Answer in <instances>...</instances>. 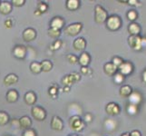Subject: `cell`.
I'll use <instances>...</instances> for the list:
<instances>
[{
  "mask_svg": "<svg viewBox=\"0 0 146 136\" xmlns=\"http://www.w3.org/2000/svg\"><path fill=\"white\" fill-rule=\"evenodd\" d=\"M128 44L130 47L135 50V51H140L146 45V38L141 37L140 36H131L128 38Z\"/></svg>",
  "mask_w": 146,
  "mask_h": 136,
  "instance_id": "6da1fadb",
  "label": "cell"
},
{
  "mask_svg": "<svg viewBox=\"0 0 146 136\" xmlns=\"http://www.w3.org/2000/svg\"><path fill=\"white\" fill-rule=\"evenodd\" d=\"M106 27L110 30V31H117L122 27V19L117 15H112L107 17L106 21Z\"/></svg>",
  "mask_w": 146,
  "mask_h": 136,
  "instance_id": "7a4b0ae2",
  "label": "cell"
},
{
  "mask_svg": "<svg viewBox=\"0 0 146 136\" xmlns=\"http://www.w3.org/2000/svg\"><path fill=\"white\" fill-rule=\"evenodd\" d=\"M108 17V13L102 6L96 5L94 7V21L97 24H104Z\"/></svg>",
  "mask_w": 146,
  "mask_h": 136,
  "instance_id": "3957f363",
  "label": "cell"
},
{
  "mask_svg": "<svg viewBox=\"0 0 146 136\" xmlns=\"http://www.w3.org/2000/svg\"><path fill=\"white\" fill-rule=\"evenodd\" d=\"M84 122L78 115H74L69 120V126L74 132H81L84 128Z\"/></svg>",
  "mask_w": 146,
  "mask_h": 136,
  "instance_id": "277c9868",
  "label": "cell"
},
{
  "mask_svg": "<svg viewBox=\"0 0 146 136\" xmlns=\"http://www.w3.org/2000/svg\"><path fill=\"white\" fill-rule=\"evenodd\" d=\"M83 24L82 23H73L70 24L64 28V33L70 36H75L82 31Z\"/></svg>",
  "mask_w": 146,
  "mask_h": 136,
  "instance_id": "5b68a950",
  "label": "cell"
},
{
  "mask_svg": "<svg viewBox=\"0 0 146 136\" xmlns=\"http://www.w3.org/2000/svg\"><path fill=\"white\" fill-rule=\"evenodd\" d=\"M31 113L34 119H36L38 122H42L46 118V112L43 107L40 106H33L31 110Z\"/></svg>",
  "mask_w": 146,
  "mask_h": 136,
  "instance_id": "8992f818",
  "label": "cell"
},
{
  "mask_svg": "<svg viewBox=\"0 0 146 136\" xmlns=\"http://www.w3.org/2000/svg\"><path fill=\"white\" fill-rule=\"evenodd\" d=\"M118 70L120 74H122L123 76H126L133 72V64L129 61H123V63L118 67Z\"/></svg>",
  "mask_w": 146,
  "mask_h": 136,
  "instance_id": "52a82bcc",
  "label": "cell"
},
{
  "mask_svg": "<svg viewBox=\"0 0 146 136\" xmlns=\"http://www.w3.org/2000/svg\"><path fill=\"white\" fill-rule=\"evenodd\" d=\"M105 112L107 113V114L111 115V116H115V115H118L120 113L121 107L118 103L111 102L107 103L106 107H105Z\"/></svg>",
  "mask_w": 146,
  "mask_h": 136,
  "instance_id": "ba28073f",
  "label": "cell"
},
{
  "mask_svg": "<svg viewBox=\"0 0 146 136\" xmlns=\"http://www.w3.org/2000/svg\"><path fill=\"white\" fill-rule=\"evenodd\" d=\"M36 31L32 27H28L27 29L24 30V32L22 34V37L24 39V41L26 42H32L36 38Z\"/></svg>",
  "mask_w": 146,
  "mask_h": 136,
  "instance_id": "9c48e42d",
  "label": "cell"
},
{
  "mask_svg": "<svg viewBox=\"0 0 146 136\" xmlns=\"http://www.w3.org/2000/svg\"><path fill=\"white\" fill-rule=\"evenodd\" d=\"M51 128L54 131H62L64 129V122L63 120L57 115L53 116L51 120Z\"/></svg>",
  "mask_w": 146,
  "mask_h": 136,
  "instance_id": "30bf717a",
  "label": "cell"
},
{
  "mask_svg": "<svg viewBox=\"0 0 146 136\" xmlns=\"http://www.w3.org/2000/svg\"><path fill=\"white\" fill-rule=\"evenodd\" d=\"M13 54L17 59H24L27 55V48L24 45H17L13 50Z\"/></svg>",
  "mask_w": 146,
  "mask_h": 136,
  "instance_id": "8fae6325",
  "label": "cell"
},
{
  "mask_svg": "<svg viewBox=\"0 0 146 136\" xmlns=\"http://www.w3.org/2000/svg\"><path fill=\"white\" fill-rule=\"evenodd\" d=\"M142 100H143L142 94H141L138 91H133L132 94H131L129 96V103L138 105L139 106V104L142 102Z\"/></svg>",
  "mask_w": 146,
  "mask_h": 136,
  "instance_id": "7c38bea8",
  "label": "cell"
},
{
  "mask_svg": "<svg viewBox=\"0 0 146 136\" xmlns=\"http://www.w3.org/2000/svg\"><path fill=\"white\" fill-rule=\"evenodd\" d=\"M64 20L61 17H54L50 22V28H55L61 30L64 26Z\"/></svg>",
  "mask_w": 146,
  "mask_h": 136,
  "instance_id": "4fadbf2b",
  "label": "cell"
},
{
  "mask_svg": "<svg viewBox=\"0 0 146 136\" xmlns=\"http://www.w3.org/2000/svg\"><path fill=\"white\" fill-rule=\"evenodd\" d=\"M86 41L84 37H78L74 41L73 46L76 51H84L86 47Z\"/></svg>",
  "mask_w": 146,
  "mask_h": 136,
  "instance_id": "5bb4252c",
  "label": "cell"
},
{
  "mask_svg": "<svg viewBox=\"0 0 146 136\" xmlns=\"http://www.w3.org/2000/svg\"><path fill=\"white\" fill-rule=\"evenodd\" d=\"M117 70L118 68L111 62L106 63L104 65V71L105 74H107L108 76H113V75L117 73Z\"/></svg>",
  "mask_w": 146,
  "mask_h": 136,
  "instance_id": "9a60e30c",
  "label": "cell"
},
{
  "mask_svg": "<svg viewBox=\"0 0 146 136\" xmlns=\"http://www.w3.org/2000/svg\"><path fill=\"white\" fill-rule=\"evenodd\" d=\"M141 30V26L136 22H132L128 26V32L131 36H140Z\"/></svg>",
  "mask_w": 146,
  "mask_h": 136,
  "instance_id": "2e32d148",
  "label": "cell"
},
{
  "mask_svg": "<svg viewBox=\"0 0 146 136\" xmlns=\"http://www.w3.org/2000/svg\"><path fill=\"white\" fill-rule=\"evenodd\" d=\"M12 8H13V6L10 2L2 1L1 3H0V14L7 16V15L11 13Z\"/></svg>",
  "mask_w": 146,
  "mask_h": 136,
  "instance_id": "e0dca14e",
  "label": "cell"
},
{
  "mask_svg": "<svg viewBox=\"0 0 146 136\" xmlns=\"http://www.w3.org/2000/svg\"><path fill=\"white\" fill-rule=\"evenodd\" d=\"M78 62L81 64L82 67H86L89 65L90 62H91V56H90V54L87 52H83L78 58Z\"/></svg>",
  "mask_w": 146,
  "mask_h": 136,
  "instance_id": "ac0fdd59",
  "label": "cell"
},
{
  "mask_svg": "<svg viewBox=\"0 0 146 136\" xmlns=\"http://www.w3.org/2000/svg\"><path fill=\"white\" fill-rule=\"evenodd\" d=\"M18 96H19V94H18L17 91L16 89H11L7 93L6 98L8 103H16L18 100Z\"/></svg>",
  "mask_w": 146,
  "mask_h": 136,
  "instance_id": "d6986e66",
  "label": "cell"
},
{
  "mask_svg": "<svg viewBox=\"0 0 146 136\" xmlns=\"http://www.w3.org/2000/svg\"><path fill=\"white\" fill-rule=\"evenodd\" d=\"M24 100H25V103L27 105H34L36 102V95L34 92H32V91H29V92H27L25 94Z\"/></svg>",
  "mask_w": 146,
  "mask_h": 136,
  "instance_id": "ffe728a7",
  "label": "cell"
},
{
  "mask_svg": "<svg viewBox=\"0 0 146 136\" xmlns=\"http://www.w3.org/2000/svg\"><path fill=\"white\" fill-rule=\"evenodd\" d=\"M18 123H19V126L21 128H24V129H29L31 127L32 125V120L30 119V117L27 116V115H25V116H22L18 120Z\"/></svg>",
  "mask_w": 146,
  "mask_h": 136,
  "instance_id": "44dd1931",
  "label": "cell"
},
{
  "mask_svg": "<svg viewBox=\"0 0 146 136\" xmlns=\"http://www.w3.org/2000/svg\"><path fill=\"white\" fill-rule=\"evenodd\" d=\"M17 82H18V76L16 74H9L4 78V84H6L7 86L15 84Z\"/></svg>",
  "mask_w": 146,
  "mask_h": 136,
  "instance_id": "7402d4cb",
  "label": "cell"
},
{
  "mask_svg": "<svg viewBox=\"0 0 146 136\" xmlns=\"http://www.w3.org/2000/svg\"><path fill=\"white\" fill-rule=\"evenodd\" d=\"M65 7L70 11H75L80 7V1L79 0H67L65 2Z\"/></svg>",
  "mask_w": 146,
  "mask_h": 136,
  "instance_id": "603a6c76",
  "label": "cell"
},
{
  "mask_svg": "<svg viewBox=\"0 0 146 136\" xmlns=\"http://www.w3.org/2000/svg\"><path fill=\"white\" fill-rule=\"evenodd\" d=\"M133 88L130 86V85H123L122 87L120 88V91H119V94L122 97H124V98H127L130 96V94H132L133 92Z\"/></svg>",
  "mask_w": 146,
  "mask_h": 136,
  "instance_id": "cb8c5ba5",
  "label": "cell"
},
{
  "mask_svg": "<svg viewBox=\"0 0 146 136\" xmlns=\"http://www.w3.org/2000/svg\"><path fill=\"white\" fill-rule=\"evenodd\" d=\"M40 65H41V70L43 72H50L53 68V63L49 60H44L41 63H40Z\"/></svg>",
  "mask_w": 146,
  "mask_h": 136,
  "instance_id": "d4e9b609",
  "label": "cell"
},
{
  "mask_svg": "<svg viewBox=\"0 0 146 136\" xmlns=\"http://www.w3.org/2000/svg\"><path fill=\"white\" fill-rule=\"evenodd\" d=\"M74 83L75 82H74V77H73V75L71 74L65 75V76L62 79V84L66 87H71V85L73 84H74Z\"/></svg>",
  "mask_w": 146,
  "mask_h": 136,
  "instance_id": "484cf974",
  "label": "cell"
},
{
  "mask_svg": "<svg viewBox=\"0 0 146 136\" xmlns=\"http://www.w3.org/2000/svg\"><path fill=\"white\" fill-rule=\"evenodd\" d=\"M9 115L4 111H0V126H5L9 123Z\"/></svg>",
  "mask_w": 146,
  "mask_h": 136,
  "instance_id": "4316f807",
  "label": "cell"
},
{
  "mask_svg": "<svg viewBox=\"0 0 146 136\" xmlns=\"http://www.w3.org/2000/svg\"><path fill=\"white\" fill-rule=\"evenodd\" d=\"M30 70L31 72L35 74H38L42 72L41 70V65H40V63L38 62H33L30 64Z\"/></svg>",
  "mask_w": 146,
  "mask_h": 136,
  "instance_id": "83f0119b",
  "label": "cell"
},
{
  "mask_svg": "<svg viewBox=\"0 0 146 136\" xmlns=\"http://www.w3.org/2000/svg\"><path fill=\"white\" fill-rule=\"evenodd\" d=\"M126 111L127 113L130 115H135L139 113V106L138 105H134V104H131L129 103L126 107Z\"/></svg>",
  "mask_w": 146,
  "mask_h": 136,
  "instance_id": "f1b7e54d",
  "label": "cell"
},
{
  "mask_svg": "<svg viewBox=\"0 0 146 136\" xmlns=\"http://www.w3.org/2000/svg\"><path fill=\"white\" fill-rule=\"evenodd\" d=\"M127 18L129 21H132V22H134L135 20H136L138 18V13L136 10L134 9H131L129 10V11L127 12Z\"/></svg>",
  "mask_w": 146,
  "mask_h": 136,
  "instance_id": "f546056e",
  "label": "cell"
},
{
  "mask_svg": "<svg viewBox=\"0 0 146 136\" xmlns=\"http://www.w3.org/2000/svg\"><path fill=\"white\" fill-rule=\"evenodd\" d=\"M48 34L50 37H52L54 39H57L60 36H61V30H58L55 28H49Z\"/></svg>",
  "mask_w": 146,
  "mask_h": 136,
  "instance_id": "4dcf8cb0",
  "label": "cell"
},
{
  "mask_svg": "<svg viewBox=\"0 0 146 136\" xmlns=\"http://www.w3.org/2000/svg\"><path fill=\"white\" fill-rule=\"evenodd\" d=\"M104 126L106 127L108 131H113L116 128V123L113 121L112 119H108L104 122Z\"/></svg>",
  "mask_w": 146,
  "mask_h": 136,
  "instance_id": "1f68e13d",
  "label": "cell"
},
{
  "mask_svg": "<svg viewBox=\"0 0 146 136\" xmlns=\"http://www.w3.org/2000/svg\"><path fill=\"white\" fill-rule=\"evenodd\" d=\"M113 80H114V83L115 84H123L124 82L125 76H123V75L122 74H120V73H116V74L113 75Z\"/></svg>",
  "mask_w": 146,
  "mask_h": 136,
  "instance_id": "d6a6232c",
  "label": "cell"
},
{
  "mask_svg": "<svg viewBox=\"0 0 146 136\" xmlns=\"http://www.w3.org/2000/svg\"><path fill=\"white\" fill-rule=\"evenodd\" d=\"M48 9V5L44 2H41L37 5V11H39L41 14L46 12Z\"/></svg>",
  "mask_w": 146,
  "mask_h": 136,
  "instance_id": "836d02e7",
  "label": "cell"
},
{
  "mask_svg": "<svg viewBox=\"0 0 146 136\" xmlns=\"http://www.w3.org/2000/svg\"><path fill=\"white\" fill-rule=\"evenodd\" d=\"M66 59H67V61L72 64H75L78 63V57L74 54H68L66 56Z\"/></svg>",
  "mask_w": 146,
  "mask_h": 136,
  "instance_id": "e575fe53",
  "label": "cell"
},
{
  "mask_svg": "<svg viewBox=\"0 0 146 136\" xmlns=\"http://www.w3.org/2000/svg\"><path fill=\"white\" fill-rule=\"evenodd\" d=\"M112 64H113L115 66H116L117 68L120 66L121 64H122L123 63V60L121 58V57H119V56H114V57H113V59H112V62H111Z\"/></svg>",
  "mask_w": 146,
  "mask_h": 136,
  "instance_id": "d590c367",
  "label": "cell"
},
{
  "mask_svg": "<svg viewBox=\"0 0 146 136\" xmlns=\"http://www.w3.org/2000/svg\"><path fill=\"white\" fill-rule=\"evenodd\" d=\"M57 90H58V86L55 84H53L51 87L49 88V95H51L52 97H55L57 94Z\"/></svg>",
  "mask_w": 146,
  "mask_h": 136,
  "instance_id": "8d00e7d4",
  "label": "cell"
},
{
  "mask_svg": "<svg viewBox=\"0 0 146 136\" xmlns=\"http://www.w3.org/2000/svg\"><path fill=\"white\" fill-rule=\"evenodd\" d=\"M61 46H62V41L57 39L54 42V44L51 45V47L50 48H51V50H53V51H55V50H58Z\"/></svg>",
  "mask_w": 146,
  "mask_h": 136,
  "instance_id": "74e56055",
  "label": "cell"
},
{
  "mask_svg": "<svg viewBox=\"0 0 146 136\" xmlns=\"http://www.w3.org/2000/svg\"><path fill=\"white\" fill-rule=\"evenodd\" d=\"M23 136H36V133L33 129L29 128V129H27L26 131H25L24 133H23Z\"/></svg>",
  "mask_w": 146,
  "mask_h": 136,
  "instance_id": "f35d334b",
  "label": "cell"
},
{
  "mask_svg": "<svg viewBox=\"0 0 146 136\" xmlns=\"http://www.w3.org/2000/svg\"><path fill=\"white\" fill-rule=\"evenodd\" d=\"M26 3V0H13L12 1V6H15V7H22L25 5Z\"/></svg>",
  "mask_w": 146,
  "mask_h": 136,
  "instance_id": "ab89813d",
  "label": "cell"
},
{
  "mask_svg": "<svg viewBox=\"0 0 146 136\" xmlns=\"http://www.w3.org/2000/svg\"><path fill=\"white\" fill-rule=\"evenodd\" d=\"M81 73H82V74H84V75H88V74H92V70L90 69L88 66H86V67H81Z\"/></svg>",
  "mask_w": 146,
  "mask_h": 136,
  "instance_id": "60d3db41",
  "label": "cell"
},
{
  "mask_svg": "<svg viewBox=\"0 0 146 136\" xmlns=\"http://www.w3.org/2000/svg\"><path fill=\"white\" fill-rule=\"evenodd\" d=\"M5 26L7 28H11L13 27V19L12 18H7L5 21Z\"/></svg>",
  "mask_w": 146,
  "mask_h": 136,
  "instance_id": "b9f144b4",
  "label": "cell"
},
{
  "mask_svg": "<svg viewBox=\"0 0 146 136\" xmlns=\"http://www.w3.org/2000/svg\"><path fill=\"white\" fill-rule=\"evenodd\" d=\"M93 120V115L92 113H86L84 116V122L85 123H91Z\"/></svg>",
  "mask_w": 146,
  "mask_h": 136,
  "instance_id": "7bdbcfd3",
  "label": "cell"
},
{
  "mask_svg": "<svg viewBox=\"0 0 146 136\" xmlns=\"http://www.w3.org/2000/svg\"><path fill=\"white\" fill-rule=\"evenodd\" d=\"M129 134L130 136H142V133H141V132L138 130H133Z\"/></svg>",
  "mask_w": 146,
  "mask_h": 136,
  "instance_id": "ee69618b",
  "label": "cell"
},
{
  "mask_svg": "<svg viewBox=\"0 0 146 136\" xmlns=\"http://www.w3.org/2000/svg\"><path fill=\"white\" fill-rule=\"evenodd\" d=\"M126 3H128L129 5H132V6H137V5H139L138 1L137 0H129V1H127Z\"/></svg>",
  "mask_w": 146,
  "mask_h": 136,
  "instance_id": "f6af8a7d",
  "label": "cell"
},
{
  "mask_svg": "<svg viewBox=\"0 0 146 136\" xmlns=\"http://www.w3.org/2000/svg\"><path fill=\"white\" fill-rule=\"evenodd\" d=\"M143 82L145 83L146 82V70H144L143 73Z\"/></svg>",
  "mask_w": 146,
  "mask_h": 136,
  "instance_id": "bcb514c9",
  "label": "cell"
},
{
  "mask_svg": "<svg viewBox=\"0 0 146 136\" xmlns=\"http://www.w3.org/2000/svg\"><path fill=\"white\" fill-rule=\"evenodd\" d=\"M69 90H70V87H66V86H64V91L65 93H68L69 92Z\"/></svg>",
  "mask_w": 146,
  "mask_h": 136,
  "instance_id": "7dc6e473",
  "label": "cell"
},
{
  "mask_svg": "<svg viewBox=\"0 0 146 136\" xmlns=\"http://www.w3.org/2000/svg\"><path fill=\"white\" fill-rule=\"evenodd\" d=\"M35 15H36V16H40V15H42V14L40 13L39 11H37V10H36V11L35 12Z\"/></svg>",
  "mask_w": 146,
  "mask_h": 136,
  "instance_id": "c3c4849f",
  "label": "cell"
},
{
  "mask_svg": "<svg viewBox=\"0 0 146 136\" xmlns=\"http://www.w3.org/2000/svg\"><path fill=\"white\" fill-rule=\"evenodd\" d=\"M121 136H130V134L128 133H123V134H122Z\"/></svg>",
  "mask_w": 146,
  "mask_h": 136,
  "instance_id": "681fc988",
  "label": "cell"
},
{
  "mask_svg": "<svg viewBox=\"0 0 146 136\" xmlns=\"http://www.w3.org/2000/svg\"><path fill=\"white\" fill-rule=\"evenodd\" d=\"M69 136H77V135H74V134H70Z\"/></svg>",
  "mask_w": 146,
  "mask_h": 136,
  "instance_id": "f907efd6",
  "label": "cell"
},
{
  "mask_svg": "<svg viewBox=\"0 0 146 136\" xmlns=\"http://www.w3.org/2000/svg\"><path fill=\"white\" fill-rule=\"evenodd\" d=\"M0 3H1V1H0Z\"/></svg>",
  "mask_w": 146,
  "mask_h": 136,
  "instance_id": "816d5d0a",
  "label": "cell"
}]
</instances>
